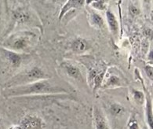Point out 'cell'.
Masks as SVG:
<instances>
[{"mask_svg":"<svg viewBox=\"0 0 153 129\" xmlns=\"http://www.w3.org/2000/svg\"><path fill=\"white\" fill-rule=\"evenodd\" d=\"M68 92L65 88L57 85H53L48 80H42L29 84L7 88L5 91L7 97H20L27 95L59 94Z\"/></svg>","mask_w":153,"mask_h":129,"instance_id":"obj_1","label":"cell"},{"mask_svg":"<svg viewBox=\"0 0 153 129\" xmlns=\"http://www.w3.org/2000/svg\"><path fill=\"white\" fill-rule=\"evenodd\" d=\"M36 38V33L32 32H19L10 36L3 45L7 50L19 53L21 51H27L32 46Z\"/></svg>","mask_w":153,"mask_h":129,"instance_id":"obj_2","label":"cell"},{"mask_svg":"<svg viewBox=\"0 0 153 129\" xmlns=\"http://www.w3.org/2000/svg\"><path fill=\"white\" fill-rule=\"evenodd\" d=\"M42 80H47V76L43 72V70L39 67H33L14 76L7 84V87L10 88L13 87L23 86V85L29 84L36 81H42Z\"/></svg>","mask_w":153,"mask_h":129,"instance_id":"obj_3","label":"cell"},{"mask_svg":"<svg viewBox=\"0 0 153 129\" xmlns=\"http://www.w3.org/2000/svg\"><path fill=\"white\" fill-rule=\"evenodd\" d=\"M126 84V80L123 76L120 73L119 70H112V68L106 70L105 79L103 81V84L101 88L106 90V89L115 88L124 86Z\"/></svg>","mask_w":153,"mask_h":129,"instance_id":"obj_4","label":"cell"},{"mask_svg":"<svg viewBox=\"0 0 153 129\" xmlns=\"http://www.w3.org/2000/svg\"><path fill=\"white\" fill-rule=\"evenodd\" d=\"M20 128L21 129H44L45 123L39 116L27 114L20 122Z\"/></svg>","mask_w":153,"mask_h":129,"instance_id":"obj_5","label":"cell"},{"mask_svg":"<svg viewBox=\"0 0 153 129\" xmlns=\"http://www.w3.org/2000/svg\"><path fill=\"white\" fill-rule=\"evenodd\" d=\"M135 72L138 75V77L141 81V84L144 87V93H145V121H146V125L149 127V129H153V113H152V101L151 95L149 94V91H148L144 84V81L141 80L140 75L138 73L137 69H136Z\"/></svg>","mask_w":153,"mask_h":129,"instance_id":"obj_6","label":"cell"},{"mask_svg":"<svg viewBox=\"0 0 153 129\" xmlns=\"http://www.w3.org/2000/svg\"><path fill=\"white\" fill-rule=\"evenodd\" d=\"M94 121L96 129H110L106 116L97 107L94 109Z\"/></svg>","mask_w":153,"mask_h":129,"instance_id":"obj_7","label":"cell"},{"mask_svg":"<svg viewBox=\"0 0 153 129\" xmlns=\"http://www.w3.org/2000/svg\"><path fill=\"white\" fill-rule=\"evenodd\" d=\"M84 5H85V1L83 0H69V1H68L65 2L61 8L60 13H59L58 19L61 21L68 11H70L71 10H74V9L81 8Z\"/></svg>","mask_w":153,"mask_h":129,"instance_id":"obj_8","label":"cell"},{"mask_svg":"<svg viewBox=\"0 0 153 129\" xmlns=\"http://www.w3.org/2000/svg\"><path fill=\"white\" fill-rule=\"evenodd\" d=\"M62 67L69 77L79 81H83V76H82V72L77 66L71 63H68V62H65V63L62 64Z\"/></svg>","mask_w":153,"mask_h":129,"instance_id":"obj_9","label":"cell"},{"mask_svg":"<svg viewBox=\"0 0 153 129\" xmlns=\"http://www.w3.org/2000/svg\"><path fill=\"white\" fill-rule=\"evenodd\" d=\"M90 47L89 42L83 38H76L71 43V50L74 53L82 54Z\"/></svg>","mask_w":153,"mask_h":129,"instance_id":"obj_10","label":"cell"},{"mask_svg":"<svg viewBox=\"0 0 153 129\" xmlns=\"http://www.w3.org/2000/svg\"><path fill=\"white\" fill-rule=\"evenodd\" d=\"M106 20H107L108 25L110 32L114 36H116L119 32V23H118V20L115 17V13L111 10H106Z\"/></svg>","mask_w":153,"mask_h":129,"instance_id":"obj_11","label":"cell"},{"mask_svg":"<svg viewBox=\"0 0 153 129\" xmlns=\"http://www.w3.org/2000/svg\"><path fill=\"white\" fill-rule=\"evenodd\" d=\"M7 57L13 68H18L22 62V56L17 52L7 50Z\"/></svg>","mask_w":153,"mask_h":129,"instance_id":"obj_12","label":"cell"},{"mask_svg":"<svg viewBox=\"0 0 153 129\" xmlns=\"http://www.w3.org/2000/svg\"><path fill=\"white\" fill-rule=\"evenodd\" d=\"M13 20L18 23H26L27 21H29L30 14L25 10L19 8L13 12Z\"/></svg>","mask_w":153,"mask_h":129,"instance_id":"obj_13","label":"cell"},{"mask_svg":"<svg viewBox=\"0 0 153 129\" xmlns=\"http://www.w3.org/2000/svg\"><path fill=\"white\" fill-rule=\"evenodd\" d=\"M105 72H106V69H104L101 71L100 72H97L96 76H94V78L93 79V93L94 94L96 91H97L99 89L101 88V86L103 84V81L105 79Z\"/></svg>","mask_w":153,"mask_h":129,"instance_id":"obj_14","label":"cell"},{"mask_svg":"<svg viewBox=\"0 0 153 129\" xmlns=\"http://www.w3.org/2000/svg\"><path fill=\"white\" fill-rule=\"evenodd\" d=\"M130 93H131V95H132L133 98H134V102H136V104H137L139 106H142L145 101V93H144V91L132 88L131 89Z\"/></svg>","mask_w":153,"mask_h":129,"instance_id":"obj_15","label":"cell"},{"mask_svg":"<svg viewBox=\"0 0 153 129\" xmlns=\"http://www.w3.org/2000/svg\"><path fill=\"white\" fill-rule=\"evenodd\" d=\"M90 20H91V23L93 25L97 28H102L105 26V21L99 13L92 12L90 14Z\"/></svg>","mask_w":153,"mask_h":129,"instance_id":"obj_16","label":"cell"},{"mask_svg":"<svg viewBox=\"0 0 153 129\" xmlns=\"http://www.w3.org/2000/svg\"><path fill=\"white\" fill-rule=\"evenodd\" d=\"M109 112L112 116H119L123 114L125 112V108L121 104L118 103V102H114V103H111L109 107Z\"/></svg>","mask_w":153,"mask_h":129,"instance_id":"obj_17","label":"cell"},{"mask_svg":"<svg viewBox=\"0 0 153 129\" xmlns=\"http://www.w3.org/2000/svg\"><path fill=\"white\" fill-rule=\"evenodd\" d=\"M86 4L90 5V7H92L93 8L97 10H105L107 8V2L103 0H100V1H86L85 2Z\"/></svg>","mask_w":153,"mask_h":129,"instance_id":"obj_18","label":"cell"},{"mask_svg":"<svg viewBox=\"0 0 153 129\" xmlns=\"http://www.w3.org/2000/svg\"><path fill=\"white\" fill-rule=\"evenodd\" d=\"M127 129H140L138 121L134 113L129 118V121L127 123Z\"/></svg>","mask_w":153,"mask_h":129,"instance_id":"obj_19","label":"cell"},{"mask_svg":"<svg viewBox=\"0 0 153 129\" xmlns=\"http://www.w3.org/2000/svg\"><path fill=\"white\" fill-rule=\"evenodd\" d=\"M145 72L147 76L149 77L151 81L153 80V67L152 65H147L145 66Z\"/></svg>","mask_w":153,"mask_h":129,"instance_id":"obj_20","label":"cell"},{"mask_svg":"<svg viewBox=\"0 0 153 129\" xmlns=\"http://www.w3.org/2000/svg\"><path fill=\"white\" fill-rule=\"evenodd\" d=\"M129 10H130V14L132 16H136V15H138L140 13V10L137 7H136L135 5L130 4V7H129Z\"/></svg>","mask_w":153,"mask_h":129,"instance_id":"obj_21","label":"cell"},{"mask_svg":"<svg viewBox=\"0 0 153 129\" xmlns=\"http://www.w3.org/2000/svg\"><path fill=\"white\" fill-rule=\"evenodd\" d=\"M149 59H150L151 61H152V50L149 51Z\"/></svg>","mask_w":153,"mask_h":129,"instance_id":"obj_22","label":"cell"},{"mask_svg":"<svg viewBox=\"0 0 153 129\" xmlns=\"http://www.w3.org/2000/svg\"><path fill=\"white\" fill-rule=\"evenodd\" d=\"M9 129H21V128H20V126H12V127H10Z\"/></svg>","mask_w":153,"mask_h":129,"instance_id":"obj_23","label":"cell"},{"mask_svg":"<svg viewBox=\"0 0 153 129\" xmlns=\"http://www.w3.org/2000/svg\"><path fill=\"white\" fill-rule=\"evenodd\" d=\"M142 129H149V127H148V126L145 125H144V127L142 128Z\"/></svg>","mask_w":153,"mask_h":129,"instance_id":"obj_24","label":"cell"},{"mask_svg":"<svg viewBox=\"0 0 153 129\" xmlns=\"http://www.w3.org/2000/svg\"><path fill=\"white\" fill-rule=\"evenodd\" d=\"M1 123H2V119L0 118V125H1Z\"/></svg>","mask_w":153,"mask_h":129,"instance_id":"obj_25","label":"cell"}]
</instances>
